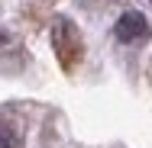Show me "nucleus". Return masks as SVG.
<instances>
[{
	"label": "nucleus",
	"mask_w": 152,
	"mask_h": 148,
	"mask_svg": "<svg viewBox=\"0 0 152 148\" xmlns=\"http://www.w3.org/2000/svg\"><path fill=\"white\" fill-rule=\"evenodd\" d=\"M52 48H55L58 64L65 68V71H71V68L81 61L84 42H81V32L75 29V23H71V19L58 16V19L52 23Z\"/></svg>",
	"instance_id": "obj_1"
},
{
	"label": "nucleus",
	"mask_w": 152,
	"mask_h": 148,
	"mask_svg": "<svg viewBox=\"0 0 152 148\" xmlns=\"http://www.w3.org/2000/svg\"><path fill=\"white\" fill-rule=\"evenodd\" d=\"M117 39L126 42V45H133V42H142L146 35H149V23H146V16L142 13H136V10H129V13H123L120 19H117Z\"/></svg>",
	"instance_id": "obj_2"
},
{
	"label": "nucleus",
	"mask_w": 152,
	"mask_h": 148,
	"mask_svg": "<svg viewBox=\"0 0 152 148\" xmlns=\"http://www.w3.org/2000/svg\"><path fill=\"white\" fill-rule=\"evenodd\" d=\"M0 148H16V135L10 129H0Z\"/></svg>",
	"instance_id": "obj_3"
}]
</instances>
